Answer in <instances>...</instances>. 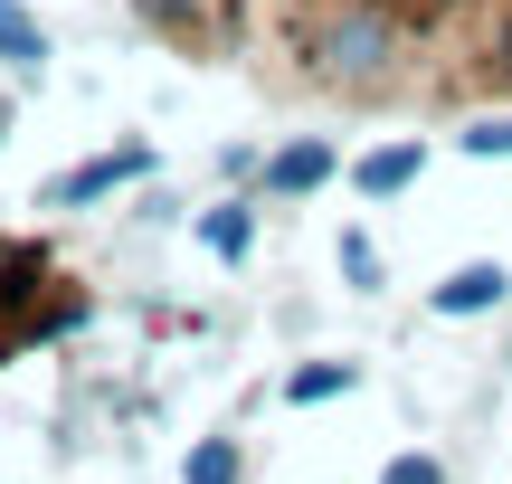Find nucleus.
Returning a JSON list of instances; mask_svg holds the SVG:
<instances>
[{"label": "nucleus", "mask_w": 512, "mask_h": 484, "mask_svg": "<svg viewBox=\"0 0 512 484\" xmlns=\"http://www.w3.org/2000/svg\"><path fill=\"white\" fill-rule=\"evenodd\" d=\"M143 171H152V152H143V143H124V152H105V162H86V171H67V181H57L48 200H57V209H86V200H105L114 181H143Z\"/></svg>", "instance_id": "obj_1"}, {"label": "nucleus", "mask_w": 512, "mask_h": 484, "mask_svg": "<svg viewBox=\"0 0 512 484\" xmlns=\"http://www.w3.org/2000/svg\"><path fill=\"white\" fill-rule=\"evenodd\" d=\"M332 181V143H285L266 162V190H285V200H304V190H323Z\"/></svg>", "instance_id": "obj_2"}, {"label": "nucleus", "mask_w": 512, "mask_h": 484, "mask_svg": "<svg viewBox=\"0 0 512 484\" xmlns=\"http://www.w3.org/2000/svg\"><path fill=\"white\" fill-rule=\"evenodd\" d=\"M418 162H427L418 143H380V152H370L361 171H351V181H361V200H399V190L418 181Z\"/></svg>", "instance_id": "obj_3"}, {"label": "nucleus", "mask_w": 512, "mask_h": 484, "mask_svg": "<svg viewBox=\"0 0 512 484\" xmlns=\"http://www.w3.org/2000/svg\"><path fill=\"white\" fill-rule=\"evenodd\" d=\"M503 285H512L503 266H456V276L437 285V314H484V304H494Z\"/></svg>", "instance_id": "obj_4"}, {"label": "nucleus", "mask_w": 512, "mask_h": 484, "mask_svg": "<svg viewBox=\"0 0 512 484\" xmlns=\"http://www.w3.org/2000/svg\"><path fill=\"white\" fill-rule=\"evenodd\" d=\"M0 57H10V67H48V29H38L29 10H19V0H0Z\"/></svg>", "instance_id": "obj_5"}, {"label": "nucleus", "mask_w": 512, "mask_h": 484, "mask_svg": "<svg viewBox=\"0 0 512 484\" xmlns=\"http://www.w3.org/2000/svg\"><path fill=\"white\" fill-rule=\"evenodd\" d=\"M332 390H351V361H313V371L285 380V399H304V409H313V399H332Z\"/></svg>", "instance_id": "obj_6"}, {"label": "nucleus", "mask_w": 512, "mask_h": 484, "mask_svg": "<svg viewBox=\"0 0 512 484\" xmlns=\"http://www.w3.org/2000/svg\"><path fill=\"white\" fill-rule=\"evenodd\" d=\"M465 152H475V162H512V114H484V124H465Z\"/></svg>", "instance_id": "obj_7"}, {"label": "nucleus", "mask_w": 512, "mask_h": 484, "mask_svg": "<svg viewBox=\"0 0 512 484\" xmlns=\"http://www.w3.org/2000/svg\"><path fill=\"white\" fill-rule=\"evenodd\" d=\"M190 484H238V447H228V437H209V447L190 456Z\"/></svg>", "instance_id": "obj_8"}, {"label": "nucleus", "mask_w": 512, "mask_h": 484, "mask_svg": "<svg viewBox=\"0 0 512 484\" xmlns=\"http://www.w3.org/2000/svg\"><path fill=\"white\" fill-rule=\"evenodd\" d=\"M219 257H247V209H209V228H200Z\"/></svg>", "instance_id": "obj_9"}, {"label": "nucleus", "mask_w": 512, "mask_h": 484, "mask_svg": "<svg viewBox=\"0 0 512 484\" xmlns=\"http://www.w3.org/2000/svg\"><path fill=\"white\" fill-rule=\"evenodd\" d=\"M342 276L351 285H380V247H370V238H342Z\"/></svg>", "instance_id": "obj_10"}, {"label": "nucleus", "mask_w": 512, "mask_h": 484, "mask_svg": "<svg viewBox=\"0 0 512 484\" xmlns=\"http://www.w3.org/2000/svg\"><path fill=\"white\" fill-rule=\"evenodd\" d=\"M380 484H446V475H437V466H427V456H399V466H389Z\"/></svg>", "instance_id": "obj_11"}]
</instances>
